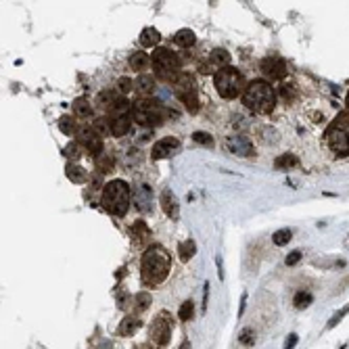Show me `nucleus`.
Returning a JSON list of instances; mask_svg holds the SVG:
<instances>
[{
	"label": "nucleus",
	"instance_id": "6e6552de",
	"mask_svg": "<svg viewBox=\"0 0 349 349\" xmlns=\"http://www.w3.org/2000/svg\"><path fill=\"white\" fill-rule=\"evenodd\" d=\"M243 84H245L243 73H238V69H234V67H226L220 73H215V88L224 98L238 96L243 90Z\"/></svg>",
	"mask_w": 349,
	"mask_h": 349
},
{
	"label": "nucleus",
	"instance_id": "9d476101",
	"mask_svg": "<svg viewBox=\"0 0 349 349\" xmlns=\"http://www.w3.org/2000/svg\"><path fill=\"white\" fill-rule=\"evenodd\" d=\"M171 329H173V320H171V314L169 312H159V316L155 318L151 326V339L155 345L163 347L169 343L171 339Z\"/></svg>",
	"mask_w": 349,
	"mask_h": 349
},
{
	"label": "nucleus",
	"instance_id": "7c9ffc66",
	"mask_svg": "<svg viewBox=\"0 0 349 349\" xmlns=\"http://www.w3.org/2000/svg\"><path fill=\"white\" fill-rule=\"evenodd\" d=\"M132 236H134L136 241L140 243V241H144V238H148V236H151V230L146 228V224H144V222H136V224L132 226Z\"/></svg>",
	"mask_w": 349,
	"mask_h": 349
},
{
	"label": "nucleus",
	"instance_id": "2eb2a0df",
	"mask_svg": "<svg viewBox=\"0 0 349 349\" xmlns=\"http://www.w3.org/2000/svg\"><path fill=\"white\" fill-rule=\"evenodd\" d=\"M224 146L232 153V155H238V157H251L253 155V142L245 136H230V138H226Z\"/></svg>",
	"mask_w": 349,
	"mask_h": 349
},
{
	"label": "nucleus",
	"instance_id": "bb28decb",
	"mask_svg": "<svg viewBox=\"0 0 349 349\" xmlns=\"http://www.w3.org/2000/svg\"><path fill=\"white\" fill-rule=\"evenodd\" d=\"M73 111H76L78 117H90L92 107H90V103L86 101V98H78V101L73 103Z\"/></svg>",
	"mask_w": 349,
	"mask_h": 349
},
{
	"label": "nucleus",
	"instance_id": "79ce46f5",
	"mask_svg": "<svg viewBox=\"0 0 349 349\" xmlns=\"http://www.w3.org/2000/svg\"><path fill=\"white\" fill-rule=\"evenodd\" d=\"M282 96H285V98H291V96H293V86H289V84L282 86Z\"/></svg>",
	"mask_w": 349,
	"mask_h": 349
},
{
	"label": "nucleus",
	"instance_id": "f704fd0d",
	"mask_svg": "<svg viewBox=\"0 0 349 349\" xmlns=\"http://www.w3.org/2000/svg\"><path fill=\"white\" fill-rule=\"evenodd\" d=\"M238 341L243 345H253L255 343V331L253 329H245L241 335H238Z\"/></svg>",
	"mask_w": 349,
	"mask_h": 349
},
{
	"label": "nucleus",
	"instance_id": "ddd939ff",
	"mask_svg": "<svg viewBox=\"0 0 349 349\" xmlns=\"http://www.w3.org/2000/svg\"><path fill=\"white\" fill-rule=\"evenodd\" d=\"M261 71H264V76L270 80H282L287 76V63H285V59H280L276 55L266 57L261 61Z\"/></svg>",
	"mask_w": 349,
	"mask_h": 349
},
{
	"label": "nucleus",
	"instance_id": "c85d7f7f",
	"mask_svg": "<svg viewBox=\"0 0 349 349\" xmlns=\"http://www.w3.org/2000/svg\"><path fill=\"white\" fill-rule=\"evenodd\" d=\"M291 236H293V232H291L289 228H280V230H276V232L272 234V241H274V245L282 247V245H287V243L291 241Z\"/></svg>",
	"mask_w": 349,
	"mask_h": 349
},
{
	"label": "nucleus",
	"instance_id": "a878e982",
	"mask_svg": "<svg viewBox=\"0 0 349 349\" xmlns=\"http://www.w3.org/2000/svg\"><path fill=\"white\" fill-rule=\"evenodd\" d=\"M194 253H197V245H194V241H184V243H180V247H178V255H180V259L182 261H188Z\"/></svg>",
	"mask_w": 349,
	"mask_h": 349
},
{
	"label": "nucleus",
	"instance_id": "58836bf2",
	"mask_svg": "<svg viewBox=\"0 0 349 349\" xmlns=\"http://www.w3.org/2000/svg\"><path fill=\"white\" fill-rule=\"evenodd\" d=\"M299 259H301V251H293V253L287 257V266H295Z\"/></svg>",
	"mask_w": 349,
	"mask_h": 349
},
{
	"label": "nucleus",
	"instance_id": "1a4fd4ad",
	"mask_svg": "<svg viewBox=\"0 0 349 349\" xmlns=\"http://www.w3.org/2000/svg\"><path fill=\"white\" fill-rule=\"evenodd\" d=\"M173 94H176L190 113L199 111V96H197V82L190 73H180L178 80L173 82Z\"/></svg>",
	"mask_w": 349,
	"mask_h": 349
},
{
	"label": "nucleus",
	"instance_id": "cd10ccee",
	"mask_svg": "<svg viewBox=\"0 0 349 349\" xmlns=\"http://www.w3.org/2000/svg\"><path fill=\"white\" fill-rule=\"evenodd\" d=\"M113 165H115V161H113L111 155H98V157H96V169H98L101 173L113 171Z\"/></svg>",
	"mask_w": 349,
	"mask_h": 349
},
{
	"label": "nucleus",
	"instance_id": "e433bc0d",
	"mask_svg": "<svg viewBox=\"0 0 349 349\" xmlns=\"http://www.w3.org/2000/svg\"><path fill=\"white\" fill-rule=\"evenodd\" d=\"M347 312H349V303L345 305V308H343L341 312H337V314L331 318V322H329V329H333V326H337V324H339V322L345 318V314H347Z\"/></svg>",
	"mask_w": 349,
	"mask_h": 349
},
{
	"label": "nucleus",
	"instance_id": "7ed1b4c3",
	"mask_svg": "<svg viewBox=\"0 0 349 349\" xmlns=\"http://www.w3.org/2000/svg\"><path fill=\"white\" fill-rule=\"evenodd\" d=\"M103 207L115 215L123 217L130 207V186L123 180H111L103 186Z\"/></svg>",
	"mask_w": 349,
	"mask_h": 349
},
{
	"label": "nucleus",
	"instance_id": "423d86ee",
	"mask_svg": "<svg viewBox=\"0 0 349 349\" xmlns=\"http://www.w3.org/2000/svg\"><path fill=\"white\" fill-rule=\"evenodd\" d=\"M151 63H153V69H155V73L161 80H165V82H169V80L176 82L178 80V76H180V59L173 55L171 51L157 48L155 53H153V57H151Z\"/></svg>",
	"mask_w": 349,
	"mask_h": 349
},
{
	"label": "nucleus",
	"instance_id": "ea45409f",
	"mask_svg": "<svg viewBox=\"0 0 349 349\" xmlns=\"http://www.w3.org/2000/svg\"><path fill=\"white\" fill-rule=\"evenodd\" d=\"M297 341H299V337H297V335H289V337H287V341H285V349H295Z\"/></svg>",
	"mask_w": 349,
	"mask_h": 349
},
{
	"label": "nucleus",
	"instance_id": "b1692460",
	"mask_svg": "<svg viewBox=\"0 0 349 349\" xmlns=\"http://www.w3.org/2000/svg\"><path fill=\"white\" fill-rule=\"evenodd\" d=\"M295 165H299V159L295 155H291V153H285V155L276 157V161H274L276 169H289V167H295Z\"/></svg>",
	"mask_w": 349,
	"mask_h": 349
},
{
	"label": "nucleus",
	"instance_id": "72a5a7b5",
	"mask_svg": "<svg viewBox=\"0 0 349 349\" xmlns=\"http://www.w3.org/2000/svg\"><path fill=\"white\" fill-rule=\"evenodd\" d=\"M192 140L199 142V144H205V146H213V138H211V134H207V132H194V134H192Z\"/></svg>",
	"mask_w": 349,
	"mask_h": 349
},
{
	"label": "nucleus",
	"instance_id": "f03ea898",
	"mask_svg": "<svg viewBox=\"0 0 349 349\" xmlns=\"http://www.w3.org/2000/svg\"><path fill=\"white\" fill-rule=\"evenodd\" d=\"M243 103L247 105V109H251L255 113H270L276 105V94L268 82L255 80L245 88Z\"/></svg>",
	"mask_w": 349,
	"mask_h": 349
},
{
	"label": "nucleus",
	"instance_id": "37998d69",
	"mask_svg": "<svg viewBox=\"0 0 349 349\" xmlns=\"http://www.w3.org/2000/svg\"><path fill=\"white\" fill-rule=\"evenodd\" d=\"M96 128H98V134L103 136V132H107V123H105V119H96Z\"/></svg>",
	"mask_w": 349,
	"mask_h": 349
},
{
	"label": "nucleus",
	"instance_id": "9b49d317",
	"mask_svg": "<svg viewBox=\"0 0 349 349\" xmlns=\"http://www.w3.org/2000/svg\"><path fill=\"white\" fill-rule=\"evenodd\" d=\"M76 136H78V144H82L84 148H88V153L92 155H103V138L101 134L96 132L94 128H88V126H82L76 130Z\"/></svg>",
	"mask_w": 349,
	"mask_h": 349
},
{
	"label": "nucleus",
	"instance_id": "f3484780",
	"mask_svg": "<svg viewBox=\"0 0 349 349\" xmlns=\"http://www.w3.org/2000/svg\"><path fill=\"white\" fill-rule=\"evenodd\" d=\"M134 201H136V207H138L142 213H148V211H151V205H153V190H151L148 184L136 186V190H134Z\"/></svg>",
	"mask_w": 349,
	"mask_h": 349
},
{
	"label": "nucleus",
	"instance_id": "a19ab883",
	"mask_svg": "<svg viewBox=\"0 0 349 349\" xmlns=\"http://www.w3.org/2000/svg\"><path fill=\"white\" fill-rule=\"evenodd\" d=\"M65 155L78 157V144H76V142H73V144H67V148H65Z\"/></svg>",
	"mask_w": 349,
	"mask_h": 349
},
{
	"label": "nucleus",
	"instance_id": "412c9836",
	"mask_svg": "<svg viewBox=\"0 0 349 349\" xmlns=\"http://www.w3.org/2000/svg\"><path fill=\"white\" fill-rule=\"evenodd\" d=\"M138 326H140V322L136 318H123L121 324H119V329H117V333L121 337H132L138 331Z\"/></svg>",
	"mask_w": 349,
	"mask_h": 349
},
{
	"label": "nucleus",
	"instance_id": "39448f33",
	"mask_svg": "<svg viewBox=\"0 0 349 349\" xmlns=\"http://www.w3.org/2000/svg\"><path fill=\"white\" fill-rule=\"evenodd\" d=\"M132 119L138 126L157 128L165 121V109L153 98H138L132 105Z\"/></svg>",
	"mask_w": 349,
	"mask_h": 349
},
{
	"label": "nucleus",
	"instance_id": "5701e85b",
	"mask_svg": "<svg viewBox=\"0 0 349 349\" xmlns=\"http://www.w3.org/2000/svg\"><path fill=\"white\" fill-rule=\"evenodd\" d=\"M67 178L76 184H82V182L88 180V171L80 165H67Z\"/></svg>",
	"mask_w": 349,
	"mask_h": 349
},
{
	"label": "nucleus",
	"instance_id": "0eeeda50",
	"mask_svg": "<svg viewBox=\"0 0 349 349\" xmlns=\"http://www.w3.org/2000/svg\"><path fill=\"white\" fill-rule=\"evenodd\" d=\"M130 121H132V105H130L123 96L109 109V130L113 136H123L130 130Z\"/></svg>",
	"mask_w": 349,
	"mask_h": 349
},
{
	"label": "nucleus",
	"instance_id": "a211bd4d",
	"mask_svg": "<svg viewBox=\"0 0 349 349\" xmlns=\"http://www.w3.org/2000/svg\"><path fill=\"white\" fill-rule=\"evenodd\" d=\"M136 90H138V94L142 98H148L153 94V90H155V82H153L151 76H140L136 80Z\"/></svg>",
	"mask_w": 349,
	"mask_h": 349
},
{
	"label": "nucleus",
	"instance_id": "473e14b6",
	"mask_svg": "<svg viewBox=\"0 0 349 349\" xmlns=\"http://www.w3.org/2000/svg\"><path fill=\"white\" fill-rule=\"evenodd\" d=\"M59 128H61V132L63 134H67V136H71V132H73V123H71V117L69 115H63L61 119H59Z\"/></svg>",
	"mask_w": 349,
	"mask_h": 349
},
{
	"label": "nucleus",
	"instance_id": "f8f14e48",
	"mask_svg": "<svg viewBox=\"0 0 349 349\" xmlns=\"http://www.w3.org/2000/svg\"><path fill=\"white\" fill-rule=\"evenodd\" d=\"M228 63H230V55L222 48H215L209 55V59L201 63V73H220L222 69L228 67Z\"/></svg>",
	"mask_w": 349,
	"mask_h": 349
},
{
	"label": "nucleus",
	"instance_id": "20e7f679",
	"mask_svg": "<svg viewBox=\"0 0 349 349\" xmlns=\"http://www.w3.org/2000/svg\"><path fill=\"white\" fill-rule=\"evenodd\" d=\"M326 144L339 157L349 155V113H341L326 130Z\"/></svg>",
	"mask_w": 349,
	"mask_h": 349
},
{
	"label": "nucleus",
	"instance_id": "393cba45",
	"mask_svg": "<svg viewBox=\"0 0 349 349\" xmlns=\"http://www.w3.org/2000/svg\"><path fill=\"white\" fill-rule=\"evenodd\" d=\"M146 65H148V55H144V53H134L132 57H130V67H132L134 71L146 69Z\"/></svg>",
	"mask_w": 349,
	"mask_h": 349
},
{
	"label": "nucleus",
	"instance_id": "4be33fe9",
	"mask_svg": "<svg viewBox=\"0 0 349 349\" xmlns=\"http://www.w3.org/2000/svg\"><path fill=\"white\" fill-rule=\"evenodd\" d=\"M119 98H121V96H119V92H117V90H103V92L98 94V105L109 111V109H111Z\"/></svg>",
	"mask_w": 349,
	"mask_h": 349
},
{
	"label": "nucleus",
	"instance_id": "6ab92c4d",
	"mask_svg": "<svg viewBox=\"0 0 349 349\" xmlns=\"http://www.w3.org/2000/svg\"><path fill=\"white\" fill-rule=\"evenodd\" d=\"M159 40H161V34H159L155 28H144V30H142V34H140V44H142L144 48L155 46Z\"/></svg>",
	"mask_w": 349,
	"mask_h": 349
},
{
	"label": "nucleus",
	"instance_id": "aec40b11",
	"mask_svg": "<svg viewBox=\"0 0 349 349\" xmlns=\"http://www.w3.org/2000/svg\"><path fill=\"white\" fill-rule=\"evenodd\" d=\"M173 42H176L178 46H184V48H188V46H192L194 42H197V36H194V32L192 30H180V32H176V36H173Z\"/></svg>",
	"mask_w": 349,
	"mask_h": 349
},
{
	"label": "nucleus",
	"instance_id": "f257e3e1",
	"mask_svg": "<svg viewBox=\"0 0 349 349\" xmlns=\"http://www.w3.org/2000/svg\"><path fill=\"white\" fill-rule=\"evenodd\" d=\"M169 253L165 247L161 245H151L144 255H142V264H140V276L146 287H155L167 278L169 274Z\"/></svg>",
	"mask_w": 349,
	"mask_h": 349
},
{
	"label": "nucleus",
	"instance_id": "4468645a",
	"mask_svg": "<svg viewBox=\"0 0 349 349\" xmlns=\"http://www.w3.org/2000/svg\"><path fill=\"white\" fill-rule=\"evenodd\" d=\"M180 151V140L173 138V136H167V138H161L159 142L153 144V151H151V157L153 159H165V157H171L173 153Z\"/></svg>",
	"mask_w": 349,
	"mask_h": 349
},
{
	"label": "nucleus",
	"instance_id": "c03bdc74",
	"mask_svg": "<svg viewBox=\"0 0 349 349\" xmlns=\"http://www.w3.org/2000/svg\"><path fill=\"white\" fill-rule=\"evenodd\" d=\"M345 105H347V113H349V94H347V101H345Z\"/></svg>",
	"mask_w": 349,
	"mask_h": 349
},
{
	"label": "nucleus",
	"instance_id": "dca6fc26",
	"mask_svg": "<svg viewBox=\"0 0 349 349\" xmlns=\"http://www.w3.org/2000/svg\"><path fill=\"white\" fill-rule=\"evenodd\" d=\"M159 203H161V207H163V211H165V215H167V217H171V220H178V217H180V205H178V199H176V194H173L169 188L161 190Z\"/></svg>",
	"mask_w": 349,
	"mask_h": 349
},
{
	"label": "nucleus",
	"instance_id": "4c0bfd02",
	"mask_svg": "<svg viewBox=\"0 0 349 349\" xmlns=\"http://www.w3.org/2000/svg\"><path fill=\"white\" fill-rule=\"evenodd\" d=\"M136 303L140 305V310H146L148 305H151V295H148V293H140V295L136 297Z\"/></svg>",
	"mask_w": 349,
	"mask_h": 349
},
{
	"label": "nucleus",
	"instance_id": "2f4dec72",
	"mask_svg": "<svg viewBox=\"0 0 349 349\" xmlns=\"http://www.w3.org/2000/svg\"><path fill=\"white\" fill-rule=\"evenodd\" d=\"M192 314H194V305H192V301H184V303L180 305V312H178L180 320H182V322H188V320L192 318Z\"/></svg>",
	"mask_w": 349,
	"mask_h": 349
},
{
	"label": "nucleus",
	"instance_id": "c9c22d12",
	"mask_svg": "<svg viewBox=\"0 0 349 349\" xmlns=\"http://www.w3.org/2000/svg\"><path fill=\"white\" fill-rule=\"evenodd\" d=\"M132 90V80L130 78H119V82H117V92H130Z\"/></svg>",
	"mask_w": 349,
	"mask_h": 349
},
{
	"label": "nucleus",
	"instance_id": "c756f323",
	"mask_svg": "<svg viewBox=\"0 0 349 349\" xmlns=\"http://www.w3.org/2000/svg\"><path fill=\"white\" fill-rule=\"evenodd\" d=\"M312 293H308V291H299L297 295H295V299H293V305L297 310H303V308H308V305L312 303Z\"/></svg>",
	"mask_w": 349,
	"mask_h": 349
}]
</instances>
